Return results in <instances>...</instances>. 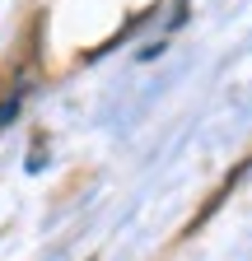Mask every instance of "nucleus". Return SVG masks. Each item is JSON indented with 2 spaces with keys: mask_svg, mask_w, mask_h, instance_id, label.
<instances>
[{
  "mask_svg": "<svg viewBox=\"0 0 252 261\" xmlns=\"http://www.w3.org/2000/svg\"><path fill=\"white\" fill-rule=\"evenodd\" d=\"M19 98H23V89H10V93H5V103H0V130H5L10 117L19 112Z\"/></svg>",
  "mask_w": 252,
  "mask_h": 261,
  "instance_id": "obj_1",
  "label": "nucleus"
}]
</instances>
